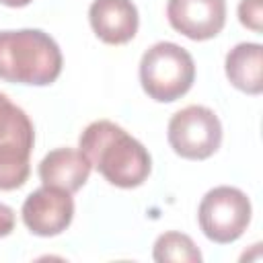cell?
Returning a JSON list of instances; mask_svg holds the SVG:
<instances>
[{"instance_id":"obj_1","label":"cell","mask_w":263,"mask_h":263,"mask_svg":"<svg viewBox=\"0 0 263 263\" xmlns=\"http://www.w3.org/2000/svg\"><path fill=\"white\" fill-rule=\"evenodd\" d=\"M78 150L111 185L121 189L140 187L152 171L144 144L109 119L88 123L80 134Z\"/></svg>"},{"instance_id":"obj_2","label":"cell","mask_w":263,"mask_h":263,"mask_svg":"<svg viewBox=\"0 0 263 263\" xmlns=\"http://www.w3.org/2000/svg\"><path fill=\"white\" fill-rule=\"evenodd\" d=\"M62 64V51L45 31H0V80L47 86L60 76Z\"/></svg>"},{"instance_id":"obj_3","label":"cell","mask_w":263,"mask_h":263,"mask_svg":"<svg viewBox=\"0 0 263 263\" xmlns=\"http://www.w3.org/2000/svg\"><path fill=\"white\" fill-rule=\"evenodd\" d=\"M195 80V62L191 53L173 43L158 41L148 47L140 60V82L144 92L158 103L181 99Z\"/></svg>"},{"instance_id":"obj_4","label":"cell","mask_w":263,"mask_h":263,"mask_svg":"<svg viewBox=\"0 0 263 263\" xmlns=\"http://www.w3.org/2000/svg\"><path fill=\"white\" fill-rule=\"evenodd\" d=\"M197 220L201 232L210 240L218 245L234 242L251 222V201L247 193L236 187H214L201 197Z\"/></svg>"},{"instance_id":"obj_5","label":"cell","mask_w":263,"mask_h":263,"mask_svg":"<svg viewBox=\"0 0 263 263\" xmlns=\"http://www.w3.org/2000/svg\"><path fill=\"white\" fill-rule=\"evenodd\" d=\"M166 138L179 156L205 160L220 148L222 123L212 109L203 105H189L171 117Z\"/></svg>"},{"instance_id":"obj_6","label":"cell","mask_w":263,"mask_h":263,"mask_svg":"<svg viewBox=\"0 0 263 263\" xmlns=\"http://www.w3.org/2000/svg\"><path fill=\"white\" fill-rule=\"evenodd\" d=\"M23 222L37 236H55L64 232L74 218L72 193L43 185L27 195L23 203Z\"/></svg>"},{"instance_id":"obj_7","label":"cell","mask_w":263,"mask_h":263,"mask_svg":"<svg viewBox=\"0 0 263 263\" xmlns=\"http://www.w3.org/2000/svg\"><path fill=\"white\" fill-rule=\"evenodd\" d=\"M166 18L175 31L193 39L205 41L216 37L226 23L224 0H168Z\"/></svg>"},{"instance_id":"obj_8","label":"cell","mask_w":263,"mask_h":263,"mask_svg":"<svg viewBox=\"0 0 263 263\" xmlns=\"http://www.w3.org/2000/svg\"><path fill=\"white\" fill-rule=\"evenodd\" d=\"M88 21L95 35L109 45L132 41L140 25L138 8L132 0H95L88 8Z\"/></svg>"},{"instance_id":"obj_9","label":"cell","mask_w":263,"mask_h":263,"mask_svg":"<svg viewBox=\"0 0 263 263\" xmlns=\"http://www.w3.org/2000/svg\"><path fill=\"white\" fill-rule=\"evenodd\" d=\"M90 160L76 148H55L39 162V179L43 185L60 187L68 193L78 191L90 175Z\"/></svg>"},{"instance_id":"obj_10","label":"cell","mask_w":263,"mask_h":263,"mask_svg":"<svg viewBox=\"0 0 263 263\" xmlns=\"http://www.w3.org/2000/svg\"><path fill=\"white\" fill-rule=\"evenodd\" d=\"M263 66V47L261 43H238L226 53V76L232 86L247 95H259L263 90L261 78Z\"/></svg>"},{"instance_id":"obj_11","label":"cell","mask_w":263,"mask_h":263,"mask_svg":"<svg viewBox=\"0 0 263 263\" xmlns=\"http://www.w3.org/2000/svg\"><path fill=\"white\" fill-rule=\"evenodd\" d=\"M31 150L23 144L0 142V191H12L25 185L31 173Z\"/></svg>"},{"instance_id":"obj_12","label":"cell","mask_w":263,"mask_h":263,"mask_svg":"<svg viewBox=\"0 0 263 263\" xmlns=\"http://www.w3.org/2000/svg\"><path fill=\"white\" fill-rule=\"evenodd\" d=\"M0 142H14L27 148H33L35 144L31 119L4 92H0Z\"/></svg>"},{"instance_id":"obj_13","label":"cell","mask_w":263,"mask_h":263,"mask_svg":"<svg viewBox=\"0 0 263 263\" xmlns=\"http://www.w3.org/2000/svg\"><path fill=\"white\" fill-rule=\"evenodd\" d=\"M152 257L156 263H199L201 253L191 240V236L183 232H164L156 238Z\"/></svg>"},{"instance_id":"obj_14","label":"cell","mask_w":263,"mask_h":263,"mask_svg":"<svg viewBox=\"0 0 263 263\" xmlns=\"http://www.w3.org/2000/svg\"><path fill=\"white\" fill-rule=\"evenodd\" d=\"M263 0H240L238 4V18L240 23L255 31V33H261L263 25H261V18H263V8H261Z\"/></svg>"},{"instance_id":"obj_15","label":"cell","mask_w":263,"mask_h":263,"mask_svg":"<svg viewBox=\"0 0 263 263\" xmlns=\"http://www.w3.org/2000/svg\"><path fill=\"white\" fill-rule=\"evenodd\" d=\"M14 222H16L14 210L6 203H0V238L8 236L14 230Z\"/></svg>"},{"instance_id":"obj_16","label":"cell","mask_w":263,"mask_h":263,"mask_svg":"<svg viewBox=\"0 0 263 263\" xmlns=\"http://www.w3.org/2000/svg\"><path fill=\"white\" fill-rule=\"evenodd\" d=\"M33 0H0V4H4V6H10V8H21V6H27V4H31Z\"/></svg>"}]
</instances>
